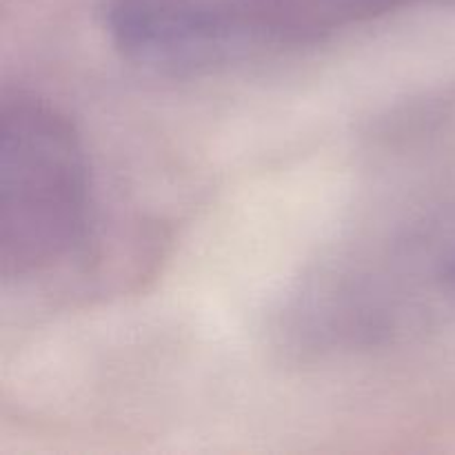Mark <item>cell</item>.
Wrapping results in <instances>:
<instances>
[{"label": "cell", "instance_id": "6da1fadb", "mask_svg": "<svg viewBox=\"0 0 455 455\" xmlns=\"http://www.w3.org/2000/svg\"><path fill=\"white\" fill-rule=\"evenodd\" d=\"M447 0H105L102 27L129 62L198 74L315 47Z\"/></svg>", "mask_w": 455, "mask_h": 455}, {"label": "cell", "instance_id": "7a4b0ae2", "mask_svg": "<svg viewBox=\"0 0 455 455\" xmlns=\"http://www.w3.org/2000/svg\"><path fill=\"white\" fill-rule=\"evenodd\" d=\"M92 172L78 129L47 98H0V275L22 283L56 269L84 243Z\"/></svg>", "mask_w": 455, "mask_h": 455}]
</instances>
